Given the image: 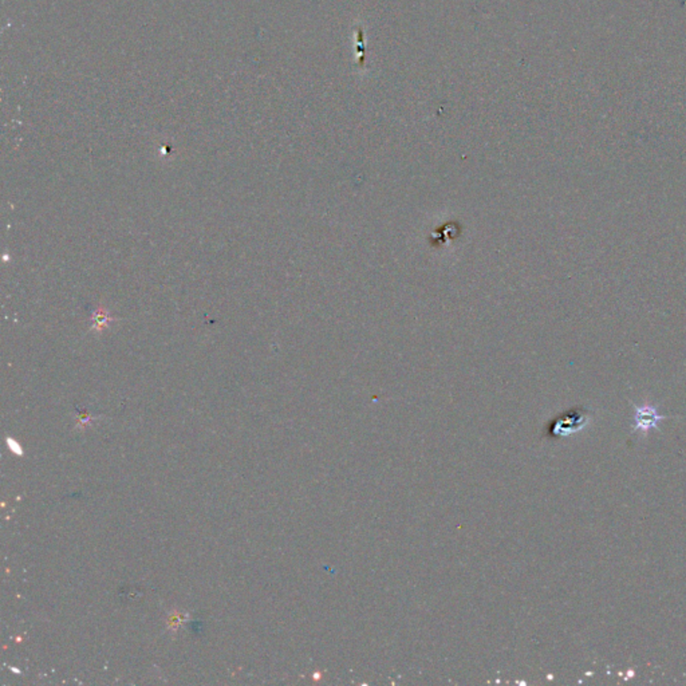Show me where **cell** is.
Here are the masks:
<instances>
[{
  "label": "cell",
  "instance_id": "cell-4",
  "mask_svg": "<svg viewBox=\"0 0 686 686\" xmlns=\"http://www.w3.org/2000/svg\"><path fill=\"white\" fill-rule=\"evenodd\" d=\"M187 618H188V615H187V614H181V612H170V614H169V617H168V620H166L168 629H169V630L176 632V630H178V629H180L182 624H184V622H185V620H187Z\"/></svg>",
  "mask_w": 686,
  "mask_h": 686
},
{
  "label": "cell",
  "instance_id": "cell-1",
  "mask_svg": "<svg viewBox=\"0 0 686 686\" xmlns=\"http://www.w3.org/2000/svg\"><path fill=\"white\" fill-rule=\"evenodd\" d=\"M591 413L585 407H574L552 419L547 426L550 438H564L572 433L579 432L588 424Z\"/></svg>",
  "mask_w": 686,
  "mask_h": 686
},
{
  "label": "cell",
  "instance_id": "cell-2",
  "mask_svg": "<svg viewBox=\"0 0 686 686\" xmlns=\"http://www.w3.org/2000/svg\"><path fill=\"white\" fill-rule=\"evenodd\" d=\"M634 409V416H633V433H642L646 436L650 431H654L658 428V424L668 419L666 416H662L658 413L657 407L651 404H644V405H636L632 404Z\"/></svg>",
  "mask_w": 686,
  "mask_h": 686
},
{
  "label": "cell",
  "instance_id": "cell-5",
  "mask_svg": "<svg viewBox=\"0 0 686 686\" xmlns=\"http://www.w3.org/2000/svg\"><path fill=\"white\" fill-rule=\"evenodd\" d=\"M7 443H8V445H10V448H11V450H13V452H15L16 455H23V450H22V448L19 446V444H18V443H15L13 438H7Z\"/></svg>",
  "mask_w": 686,
  "mask_h": 686
},
{
  "label": "cell",
  "instance_id": "cell-3",
  "mask_svg": "<svg viewBox=\"0 0 686 686\" xmlns=\"http://www.w3.org/2000/svg\"><path fill=\"white\" fill-rule=\"evenodd\" d=\"M115 320V318L110 315V313L103 308V307H98V308H94L91 311V330L95 331V332H102L105 329H107L110 326V323Z\"/></svg>",
  "mask_w": 686,
  "mask_h": 686
}]
</instances>
